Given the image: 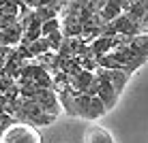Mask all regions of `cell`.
<instances>
[{
  "instance_id": "cell-7",
  "label": "cell",
  "mask_w": 148,
  "mask_h": 143,
  "mask_svg": "<svg viewBox=\"0 0 148 143\" xmlns=\"http://www.w3.org/2000/svg\"><path fill=\"white\" fill-rule=\"evenodd\" d=\"M120 13H122V2L120 0H105L101 11H99L103 22H112V19H114L116 15H120Z\"/></svg>"
},
{
  "instance_id": "cell-3",
  "label": "cell",
  "mask_w": 148,
  "mask_h": 143,
  "mask_svg": "<svg viewBox=\"0 0 148 143\" xmlns=\"http://www.w3.org/2000/svg\"><path fill=\"white\" fill-rule=\"evenodd\" d=\"M92 73L97 75V79H99V88H97V94H95V96H99V98H101V103L105 105V109L112 111V109L116 107V103H118V98H120V96L114 92L112 83L108 81V77H105V68H103V66H97Z\"/></svg>"
},
{
  "instance_id": "cell-4",
  "label": "cell",
  "mask_w": 148,
  "mask_h": 143,
  "mask_svg": "<svg viewBox=\"0 0 148 143\" xmlns=\"http://www.w3.org/2000/svg\"><path fill=\"white\" fill-rule=\"evenodd\" d=\"M32 98L37 100L39 107H41L47 115H54V117H56L60 111H62L60 100H58V92H56L54 88H37V92H34Z\"/></svg>"
},
{
  "instance_id": "cell-9",
  "label": "cell",
  "mask_w": 148,
  "mask_h": 143,
  "mask_svg": "<svg viewBox=\"0 0 148 143\" xmlns=\"http://www.w3.org/2000/svg\"><path fill=\"white\" fill-rule=\"evenodd\" d=\"M28 52H30V56H41V54L49 52V43H47V39H45V37L34 39L32 43H28Z\"/></svg>"
},
{
  "instance_id": "cell-1",
  "label": "cell",
  "mask_w": 148,
  "mask_h": 143,
  "mask_svg": "<svg viewBox=\"0 0 148 143\" xmlns=\"http://www.w3.org/2000/svg\"><path fill=\"white\" fill-rule=\"evenodd\" d=\"M0 143H43V141H41L39 130L32 124L11 120L0 132Z\"/></svg>"
},
{
  "instance_id": "cell-11",
  "label": "cell",
  "mask_w": 148,
  "mask_h": 143,
  "mask_svg": "<svg viewBox=\"0 0 148 143\" xmlns=\"http://www.w3.org/2000/svg\"><path fill=\"white\" fill-rule=\"evenodd\" d=\"M58 28H60V19L58 17L47 19V22L41 24V37H47L49 32H54V30H58Z\"/></svg>"
},
{
  "instance_id": "cell-8",
  "label": "cell",
  "mask_w": 148,
  "mask_h": 143,
  "mask_svg": "<svg viewBox=\"0 0 148 143\" xmlns=\"http://www.w3.org/2000/svg\"><path fill=\"white\" fill-rule=\"evenodd\" d=\"M32 15H34V19H37L39 24L47 22V19H52V17H58V13H56L52 7H47V4H41V7H34V9H32Z\"/></svg>"
},
{
  "instance_id": "cell-2",
  "label": "cell",
  "mask_w": 148,
  "mask_h": 143,
  "mask_svg": "<svg viewBox=\"0 0 148 143\" xmlns=\"http://www.w3.org/2000/svg\"><path fill=\"white\" fill-rule=\"evenodd\" d=\"M75 109H77V117H82V120H99L108 113L99 96L86 94V92L75 94Z\"/></svg>"
},
{
  "instance_id": "cell-6",
  "label": "cell",
  "mask_w": 148,
  "mask_h": 143,
  "mask_svg": "<svg viewBox=\"0 0 148 143\" xmlns=\"http://www.w3.org/2000/svg\"><path fill=\"white\" fill-rule=\"evenodd\" d=\"M84 143H116L112 132L108 128H101V126H90L84 132Z\"/></svg>"
},
{
  "instance_id": "cell-5",
  "label": "cell",
  "mask_w": 148,
  "mask_h": 143,
  "mask_svg": "<svg viewBox=\"0 0 148 143\" xmlns=\"http://www.w3.org/2000/svg\"><path fill=\"white\" fill-rule=\"evenodd\" d=\"M105 77H108V81L112 83L114 92L120 96L122 92H125L127 83H129L131 73H129V70H122V68H105Z\"/></svg>"
},
{
  "instance_id": "cell-10",
  "label": "cell",
  "mask_w": 148,
  "mask_h": 143,
  "mask_svg": "<svg viewBox=\"0 0 148 143\" xmlns=\"http://www.w3.org/2000/svg\"><path fill=\"white\" fill-rule=\"evenodd\" d=\"M47 43H49V49H52V52H58V47H60V43H62V39H64V34H62V30H54V32H49L47 37Z\"/></svg>"
}]
</instances>
